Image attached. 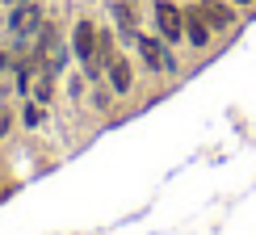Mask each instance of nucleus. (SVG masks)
<instances>
[{
    "mask_svg": "<svg viewBox=\"0 0 256 235\" xmlns=\"http://www.w3.org/2000/svg\"><path fill=\"white\" fill-rule=\"evenodd\" d=\"M105 84L114 88V97L118 101H126V97H134V84H138V76H134V63H130V55H114L110 63H105Z\"/></svg>",
    "mask_w": 256,
    "mask_h": 235,
    "instance_id": "6",
    "label": "nucleus"
},
{
    "mask_svg": "<svg viewBox=\"0 0 256 235\" xmlns=\"http://www.w3.org/2000/svg\"><path fill=\"white\" fill-rule=\"evenodd\" d=\"M13 63H17V55H13V46H0V76H8V72H13Z\"/></svg>",
    "mask_w": 256,
    "mask_h": 235,
    "instance_id": "16",
    "label": "nucleus"
},
{
    "mask_svg": "<svg viewBox=\"0 0 256 235\" xmlns=\"http://www.w3.org/2000/svg\"><path fill=\"white\" fill-rule=\"evenodd\" d=\"M110 26H114V34H118V46H130L134 50L138 34H143L138 0H110Z\"/></svg>",
    "mask_w": 256,
    "mask_h": 235,
    "instance_id": "4",
    "label": "nucleus"
},
{
    "mask_svg": "<svg viewBox=\"0 0 256 235\" xmlns=\"http://www.w3.org/2000/svg\"><path fill=\"white\" fill-rule=\"evenodd\" d=\"M0 101H4V76H0Z\"/></svg>",
    "mask_w": 256,
    "mask_h": 235,
    "instance_id": "19",
    "label": "nucleus"
},
{
    "mask_svg": "<svg viewBox=\"0 0 256 235\" xmlns=\"http://www.w3.org/2000/svg\"><path fill=\"white\" fill-rule=\"evenodd\" d=\"M63 97H68L72 105H84V97H88V76H84L80 68L63 76Z\"/></svg>",
    "mask_w": 256,
    "mask_h": 235,
    "instance_id": "14",
    "label": "nucleus"
},
{
    "mask_svg": "<svg viewBox=\"0 0 256 235\" xmlns=\"http://www.w3.org/2000/svg\"><path fill=\"white\" fill-rule=\"evenodd\" d=\"M30 101H38V105H46V110H55V101H59V76H50L46 68H38L34 88H30Z\"/></svg>",
    "mask_w": 256,
    "mask_h": 235,
    "instance_id": "12",
    "label": "nucleus"
},
{
    "mask_svg": "<svg viewBox=\"0 0 256 235\" xmlns=\"http://www.w3.org/2000/svg\"><path fill=\"white\" fill-rule=\"evenodd\" d=\"M59 42H63V26H59L55 17H46V21H42V30H38V38H34V46H30V59L42 68V63H46V55L59 46Z\"/></svg>",
    "mask_w": 256,
    "mask_h": 235,
    "instance_id": "11",
    "label": "nucleus"
},
{
    "mask_svg": "<svg viewBox=\"0 0 256 235\" xmlns=\"http://www.w3.org/2000/svg\"><path fill=\"white\" fill-rule=\"evenodd\" d=\"M134 55H138V68L147 72V76H180V55H176V46H168L164 38L156 34H138L134 42Z\"/></svg>",
    "mask_w": 256,
    "mask_h": 235,
    "instance_id": "2",
    "label": "nucleus"
},
{
    "mask_svg": "<svg viewBox=\"0 0 256 235\" xmlns=\"http://www.w3.org/2000/svg\"><path fill=\"white\" fill-rule=\"evenodd\" d=\"M13 130H17V110H13L8 101H0V143L13 138Z\"/></svg>",
    "mask_w": 256,
    "mask_h": 235,
    "instance_id": "15",
    "label": "nucleus"
},
{
    "mask_svg": "<svg viewBox=\"0 0 256 235\" xmlns=\"http://www.w3.org/2000/svg\"><path fill=\"white\" fill-rule=\"evenodd\" d=\"M152 30L168 46H185V4H176V0H152Z\"/></svg>",
    "mask_w": 256,
    "mask_h": 235,
    "instance_id": "3",
    "label": "nucleus"
},
{
    "mask_svg": "<svg viewBox=\"0 0 256 235\" xmlns=\"http://www.w3.org/2000/svg\"><path fill=\"white\" fill-rule=\"evenodd\" d=\"M34 76H38V63L30 59V55H17L13 72H8V80H4V97L26 101V97H30V88H34Z\"/></svg>",
    "mask_w": 256,
    "mask_h": 235,
    "instance_id": "8",
    "label": "nucleus"
},
{
    "mask_svg": "<svg viewBox=\"0 0 256 235\" xmlns=\"http://www.w3.org/2000/svg\"><path fill=\"white\" fill-rule=\"evenodd\" d=\"M68 42H72L76 63H92V59H97V17H76Z\"/></svg>",
    "mask_w": 256,
    "mask_h": 235,
    "instance_id": "7",
    "label": "nucleus"
},
{
    "mask_svg": "<svg viewBox=\"0 0 256 235\" xmlns=\"http://www.w3.org/2000/svg\"><path fill=\"white\" fill-rule=\"evenodd\" d=\"M0 4H4V8H13V4H26V0H0Z\"/></svg>",
    "mask_w": 256,
    "mask_h": 235,
    "instance_id": "18",
    "label": "nucleus"
},
{
    "mask_svg": "<svg viewBox=\"0 0 256 235\" xmlns=\"http://www.w3.org/2000/svg\"><path fill=\"white\" fill-rule=\"evenodd\" d=\"M202 13H206V21L214 26V34H236L240 26V8L231 4V0H198Z\"/></svg>",
    "mask_w": 256,
    "mask_h": 235,
    "instance_id": "9",
    "label": "nucleus"
},
{
    "mask_svg": "<svg viewBox=\"0 0 256 235\" xmlns=\"http://www.w3.org/2000/svg\"><path fill=\"white\" fill-rule=\"evenodd\" d=\"M214 38H218V34H214V26L206 21L202 4H198V0H189V4H185V46L202 55V50L214 46Z\"/></svg>",
    "mask_w": 256,
    "mask_h": 235,
    "instance_id": "5",
    "label": "nucleus"
},
{
    "mask_svg": "<svg viewBox=\"0 0 256 235\" xmlns=\"http://www.w3.org/2000/svg\"><path fill=\"white\" fill-rule=\"evenodd\" d=\"M46 4L42 0H26V4H13L4 8V38L8 46H13V55H30V46H34L42 21H46Z\"/></svg>",
    "mask_w": 256,
    "mask_h": 235,
    "instance_id": "1",
    "label": "nucleus"
},
{
    "mask_svg": "<svg viewBox=\"0 0 256 235\" xmlns=\"http://www.w3.org/2000/svg\"><path fill=\"white\" fill-rule=\"evenodd\" d=\"M236 8H256V0H231Z\"/></svg>",
    "mask_w": 256,
    "mask_h": 235,
    "instance_id": "17",
    "label": "nucleus"
},
{
    "mask_svg": "<svg viewBox=\"0 0 256 235\" xmlns=\"http://www.w3.org/2000/svg\"><path fill=\"white\" fill-rule=\"evenodd\" d=\"M0 30H4V4H0Z\"/></svg>",
    "mask_w": 256,
    "mask_h": 235,
    "instance_id": "20",
    "label": "nucleus"
},
{
    "mask_svg": "<svg viewBox=\"0 0 256 235\" xmlns=\"http://www.w3.org/2000/svg\"><path fill=\"white\" fill-rule=\"evenodd\" d=\"M84 105H88L92 114H101V118H105V114H114V105H118V97H114V88H110V84L101 80V84H88V97H84Z\"/></svg>",
    "mask_w": 256,
    "mask_h": 235,
    "instance_id": "13",
    "label": "nucleus"
},
{
    "mask_svg": "<svg viewBox=\"0 0 256 235\" xmlns=\"http://www.w3.org/2000/svg\"><path fill=\"white\" fill-rule=\"evenodd\" d=\"M50 126V110L46 105H38V101H17V130L21 134H42Z\"/></svg>",
    "mask_w": 256,
    "mask_h": 235,
    "instance_id": "10",
    "label": "nucleus"
}]
</instances>
